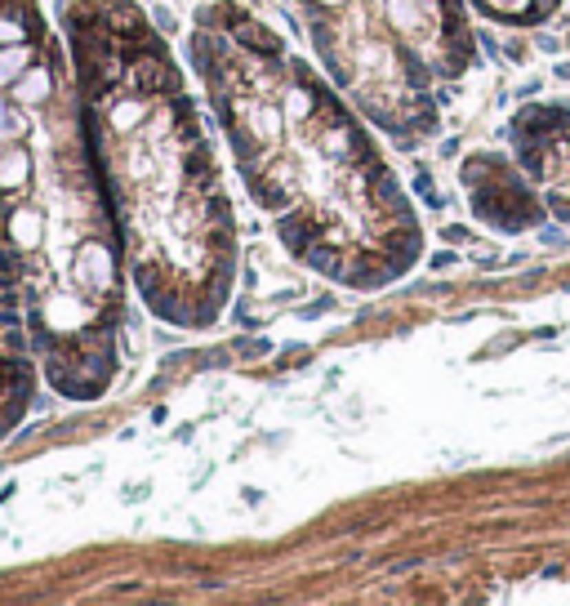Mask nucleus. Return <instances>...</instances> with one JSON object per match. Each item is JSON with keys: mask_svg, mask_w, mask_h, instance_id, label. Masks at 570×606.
I'll return each instance as SVG.
<instances>
[{"mask_svg": "<svg viewBox=\"0 0 570 606\" xmlns=\"http://www.w3.org/2000/svg\"><path fill=\"white\" fill-rule=\"evenodd\" d=\"M14 72H23V54H18V50H0V85H5Z\"/></svg>", "mask_w": 570, "mask_h": 606, "instance_id": "f03ea898", "label": "nucleus"}, {"mask_svg": "<svg viewBox=\"0 0 570 606\" xmlns=\"http://www.w3.org/2000/svg\"><path fill=\"white\" fill-rule=\"evenodd\" d=\"M50 76H45L41 67H36L32 76H23V85H18V103H45L50 98Z\"/></svg>", "mask_w": 570, "mask_h": 606, "instance_id": "f257e3e1", "label": "nucleus"}, {"mask_svg": "<svg viewBox=\"0 0 570 606\" xmlns=\"http://www.w3.org/2000/svg\"><path fill=\"white\" fill-rule=\"evenodd\" d=\"M326 5H335V0H326Z\"/></svg>", "mask_w": 570, "mask_h": 606, "instance_id": "7ed1b4c3", "label": "nucleus"}]
</instances>
